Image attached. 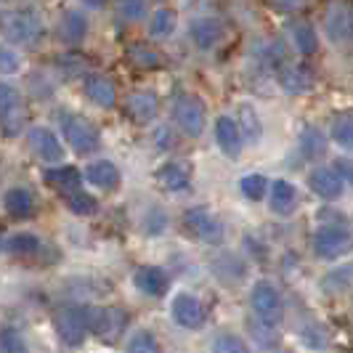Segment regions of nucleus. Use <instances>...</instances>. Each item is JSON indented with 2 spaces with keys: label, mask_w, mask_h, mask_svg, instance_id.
Instances as JSON below:
<instances>
[{
  "label": "nucleus",
  "mask_w": 353,
  "mask_h": 353,
  "mask_svg": "<svg viewBox=\"0 0 353 353\" xmlns=\"http://www.w3.org/2000/svg\"><path fill=\"white\" fill-rule=\"evenodd\" d=\"M59 128L64 141L70 143L77 154H93L101 146V133L93 123H88L83 114L74 112H59Z\"/></svg>",
  "instance_id": "1"
},
{
  "label": "nucleus",
  "mask_w": 353,
  "mask_h": 353,
  "mask_svg": "<svg viewBox=\"0 0 353 353\" xmlns=\"http://www.w3.org/2000/svg\"><path fill=\"white\" fill-rule=\"evenodd\" d=\"M3 32H6V40L14 46H35L46 35V24L35 8H19L6 17Z\"/></svg>",
  "instance_id": "2"
},
{
  "label": "nucleus",
  "mask_w": 353,
  "mask_h": 353,
  "mask_svg": "<svg viewBox=\"0 0 353 353\" xmlns=\"http://www.w3.org/2000/svg\"><path fill=\"white\" fill-rule=\"evenodd\" d=\"M83 314L88 321V330L104 343L120 340L128 327V316L123 308H99V305H83Z\"/></svg>",
  "instance_id": "3"
},
{
  "label": "nucleus",
  "mask_w": 353,
  "mask_h": 353,
  "mask_svg": "<svg viewBox=\"0 0 353 353\" xmlns=\"http://www.w3.org/2000/svg\"><path fill=\"white\" fill-rule=\"evenodd\" d=\"M353 250V236L348 229H340V226H321L314 234V252L324 261H337L343 255H348Z\"/></svg>",
  "instance_id": "4"
},
{
  "label": "nucleus",
  "mask_w": 353,
  "mask_h": 353,
  "mask_svg": "<svg viewBox=\"0 0 353 353\" xmlns=\"http://www.w3.org/2000/svg\"><path fill=\"white\" fill-rule=\"evenodd\" d=\"M183 226L186 231L196 236L199 242H205V245H221L223 242V223L218 221V215L208 208H194V210H189L183 215Z\"/></svg>",
  "instance_id": "5"
},
{
  "label": "nucleus",
  "mask_w": 353,
  "mask_h": 353,
  "mask_svg": "<svg viewBox=\"0 0 353 353\" xmlns=\"http://www.w3.org/2000/svg\"><path fill=\"white\" fill-rule=\"evenodd\" d=\"M250 305L255 311V319H261L265 324L276 327L282 321V298H279V290L271 282H258L250 292Z\"/></svg>",
  "instance_id": "6"
},
{
  "label": "nucleus",
  "mask_w": 353,
  "mask_h": 353,
  "mask_svg": "<svg viewBox=\"0 0 353 353\" xmlns=\"http://www.w3.org/2000/svg\"><path fill=\"white\" fill-rule=\"evenodd\" d=\"M0 123H3V136H8V139L19 136L27 123L24 101L17 93V88H11L8 83L0 85Z\"/></svg>",
  "instance_id": "7"
},
{
  "label": "nucleus",
  "mask_w": 353,
  "mask_h": 353,
  "mask_svg": "<svg viewBox=\"0 0 353 353\" xmlns=\"http://www.w3.org/2000/svg\"><path fill=\"white\" fill-rule=\"evenodd\" d=\"M173 117H176L178 128L189 136V139H199L205 133V123H208V112L205 104L196 99V96H181L173 109Z\"/></svg>",
  "instance_id": "8"
},
{
  "label": "nucleus",
  "mask_w": 353,
  "mask_h": 353,
  "mask_svg": "<svg viewBox=\"0 0 353 353\" xmlns=\"http://www.w3.org/2000/svg\"><path fill=\"white\" fill-rule=\"evenodd\" d=\"M53 324H56L59 340L64 345H72V348H77L90 332L83 308H59L56 316H53Z\"/></svg>",
  "instance_id": "9"
},
{
  "label": "nucleus",
  "mask_w": 353,
  "mask_h": 353,
  "mask_svg": "<svg viewBox=\"0 0 353 353\" xmlns=\"http://www.w3.org/2000/svg\"><path fill=\"white\" fill-rule=\"evenodd\" d=\"M324 30L332 43L353 40V8L348 0H332L324 14Z\"/></svg>",
  "instance_id": "10"
},
{
  "label": "nucleus",
  "mask_w": 353,
  "mask_h": 353,
  "mask_svg": "<svg viewBox=\"0 0 353 353\" xmlns=\"http://www.w3.org/2000/svg\"><path fill=\"white\" fill-rule=\"evenodd\" d=\"M170 311H173L176 324H181L183 330H196L205 321V305L196 301L192 292H178L176 298H173Z\"/></svg>",
  "instance_id": "11"
},
{
  "label": "nucleus",
  "mask_w": 353,
  "mask_h": 353,
  "mask_svg": "<svg viewBox=\"0 0 353 353\" xmlns=\"http://www.w3.org/2000/svg\"><path fill=\"white\" fill-rule=\"evenodd\" d=\"M30 146H32V152L40 162H64V146L56 139L51 128H43V125L32 128L30 130Z\"/></svg>",
  "instance_id": "12"
},
{
  "label": "nucleus",
  "mask_w": 353,
  "mask_h": 353,
  "mask_svg": "<svg viewBox=\"0 0 353 353\" xmlns=\"http://www.w3.org/2000/svg\"><path fill=\"white\" fill-rule=\"evenodd\" d=\"M48 250V245L40 242V236L30 234V231H19V234H11L6 236L3 242V252L11 255V258H37L43 261V252Z\"/></svg>",
  "instance_id": "13"
},
{
  "label": "nucleus",
  "mask_w": 353,
  "mask_h": 353,
  "mask_svg": "<svg viewBox=\"0 0 353 353\" xmlns=\"http://www.w3.org/2000/svg\"><path fill=\"white\" fill-rule=\"evenodd\" d=\"M125 114L139 125L152 123L154 117L159 114V99L157 93L152 90H139L133 96H128V104H125Z\"/></svg>",
  "instance_id": "14"
},
{
  "label": "nucleus",
  "mask_w": 353,
  "mask_h": 353,
  "mask_svg": "<svg viewBox=\"0 0 353 353\" xmlns=\"http://www.w3.org/2000/svg\"><path fill=\"white\" fill-rule=\"evenodd\" d=\"M308 183H311V192L319 194L321 199H337L345 189L343 176L332 168H314L311 176H308Z\"/></svg>",
  "instance_id": "15"
},
{
  "label": "nucleus",
  "mask_w": 353,
  "mask_h": 353,
  "mask_svg": "<svg viewBox=\"0 0 353 353\" xmlns=\"http://www.w3.org/2000/svg\"><path fill=\"white\" fill-rule=\"evenodd\" d=\"M276 80L287 93H305L316 83L311 67H305V64H284L282 70L276 72Z\"/></svg>",
  "instance_id": "16"
},
{
  "label": "nucleus",
  "mask_w": 353,
  "mask_h": 353,
  "mask_svg": "<svg viewBox=\"0 0 353 353\" xmlns=\"http://www.w3.org/2000/svg\"><path fill=\"white\" fill-rule=\"evenodd\" d=\"M189 35H192L196 48L210 51V48H215V46L223 40V24L212 17L194 19V21H192V27H189Z\"/></svg>",
  "instance_id": "17"
},
{
  "label": "nucleus",
  "mask_w": 353,
  "mask_h": 353,
  "mask_svg": "<svg viewBox=\"0 0 353 353\" xmlns=\"http://www.w3.org/2000/svg\"><path fill=\"white\" fill-rule=\"evenodd\" d=\"M215 141L221 146V152L226 154V157L236 159L239 157V152H242V130H239V125L236 120H231V117H218L215 120Z\"/></svg>",
  "instance_id": "18"
},
{
  "label": "nucleus",
  "mask_w": 353,
  "mask_h": 353,
  "mask_svg": "<svg viewBox=\"0 0 353 353\" xmlns=\"http://www.w3.org/2000/svg\"><path fill=\"white\" fill-rule=\"evenodd\" d=\"M85 181L90 186L101 189V192H114L120 186V170L114 162L109 159H99V162H90L85 168Z\"/></svg>",
  "instance_id": "19"
},
{
  "label": "nucleus",
  "mask_w": 353,
  "mask_h": 353,
  "mask_svg": "<svg viewBox=\"0 0 353 353\" xmlns=\"http://www.w3.org/2000/svg\"><path fill=\"white\" fill-rule=\"evenodd\" d=\"M83 88H85V96L90 101L96 106H101V109H112L117 104V88L106 74H88Z\"/></svg>",
  "instance_id": "20"
},
{
  "label": "nucleus",
  "mask_w": 353,
  "mask_h": 353,
  "mask_svg": "<svg viewBox=\"0 0 353 353\" xmlns=\"http://www.w3.org/2000/svg\"><path fill=\"white\" fill-rule=\"evenodd\" d=\"M43 181H46L48 186H53L56 192L70 194V192H77V189H80L83 173H80L77 168H72V165H56V168L43 170Z\"/></svg>",
  "instance_id": "21"
},
{
  "label": "nucleus",
  "mask_w": 353,
  "mask_h": 353,
  "mask_svg": "<svg viewBox=\"0 0 353 353\" xmlns=\"http://www.w3.org/2000/svg\"><path fill=\"white\" fill-rule=\"evenodd\" d=\"M88 35V17L80 11H64L59 21V37L67 46H80Z\"/></svg>",
  "instance_id": "22"
},
{
  "label": "nucleus",
  "mask_w": 353,
  "mask_h": 353,
  "mask_svg": "<svg viewBox=\"0 0 353 353\" xmlns=\"http://www.w3.org/2000/svg\"><path fill=\"white\" fill-rule=\"evenodd\" d=\"M133 284L141 290L143 295H152V298H162L168 292V274L157 268V265H141L133 276Z\"/></svg>",
  "instance_id": "23"
},
{
  "label": "nucleus",
  "mask_w": 353,
  "mask_h": 353,
  "mask_svg": "<svg viewBox=\"0 0 353 353\" xmlns=\"http://www.w3.org/2000/svg\"><path fill=\"white\" fill-rule=\"evenodd\" d=\"M298 208V189L284 181V178H276L271 183V212L276 215H292Z\"/></svg>",
  "instance_id": "24"
},
{
  "label": "nucleus",
  "mask_w": 353,
  "mask_h": 353,
  "mask_svg": "<svg viewBox=\"0 0 353 353\" xmlns=\"http://www.w3.org/2000/svg\"><path fill=\"white\" fill-rule=\"evenodd\" d=\"M3 208H6V212L11 218L24 221V218H30L32 210H35V196H32L30 189H24V186H14V189H8L6 196H3Z\"/></svg>",
  "instance_id": "25"
},
{
  "label": "nucleus",
  "mask_w": 353,
  "mask_h": 353,
  "mask_svg": "<svg viewBox=\"0 0 353 353\" xmlns=\"http://www.w3.org/2000/svg\"><path fill=\"white\" fill-rule=\"evenodd\" d=\"M290 37H292V46L298 48L301 56H314L319 51V35L316 30H314V24H308V21H290Z\"/></svg>",
  "instance_id": "26"
},
{
  "label": "nucleus",
  "mask_w": 353,
  "mask_h": 353,
  "mask_svg": "<svg viewBox=\"0 0 353 353\" xmlns=\"http://www.w3.org/2000/svg\"><path fill=\"white\" fill-rule=\"evenodd\" d=\"M157 183L165 189V192H186L192 178H189V170L178 162H168L157 170Z\"/></svg>",
  "instance_id": "27"
},
{
  "label": "nucleus",
  "mask_w": 353,
  "mask_h": 353,
  "mask_svg": "<svg viewBox=\"0 0 353 353\" xmlns=\"http://www.w3.org/2000/svg\"><path fill=\"white\" fill-rule=\"evenodd\" d=\"M236 125H239V130H242V136H245L248 143H258L263 139V128H261V117H258L255 106L250 104L236 106Z\"/></svg>",
  "instance_id": "28"
},
{
  "label": "nucleus",
  "mask_w": 353,
  "mask_h": 353,
  "mask_svg": "<svg viewBox=\"0 0 353 353\" xmlns=\"http://www.w3.org/2000/svg\"><path fill=\"white\" fill-rule=\"evenodd\" d=\"M298 146H301V154L311 162H316L327 154V139L319 128H303L301 139H298Z\"/></svg>",
  "instance_id": "29"
},
{
  "label": "nucleus",
  "mask_w": 353,
  "mask_h": 353,
  "mask_svg": "<svg viewBox=\"0 0 353 353\" xmlns=\"http://www.w3.org/2000/svg\"><path fill=\"white\" fill-rule=\"evenodd\" d=\"M128 61L133 64V67H139V70H157L159 64H162V56H159L154 48H149V46H143V43H133V46H128Z\"/></svg>",
  "instance_id": "30"
},
{
  "label": "nucleus",
  "mask_w": 353,
  "mask_h": 353,
  "mask_svg": "<svg viewBox=\"0 0 353 353\" xmlns=\"http://www.w3.org/2000/svg\"><path fill=\"white\" fill-rule=\"evenodd\" d=\"M178 27V14L173 8H159L152 17V24H149V32L152 37H170Z\"/></svg>",
  "instance_id": "31"
},
{
  "label": "nucleus",
  "mask_w": 353,
  "mask_h": 353,
  "mask_svg": "<svg viewBox=\"0 0 353 353\" xmlns=\"http://www.w3.org/2000/svg\"><path fill=\"white\" fill-rule=\"evenodd\" d=\"M64 202H67L70 212H74V215H93V212L99 210V202H96V196L88 194V192H83V189H77V192H70V194H64Z\"/></svg>",
  "instance_id": "32"
},
{
  "label": "nucleus",
  "mask_w": 353,
  "mask_h": 353,
  "mask_svg": "<svg viewBox=\"0 0 353 353\" xmlns=\"http://www.w3.org/2000/svg\"><path fill=\"white\" fill-rule=\"evenodd\" d=\"M128 353H162V348H159L157 337L149 330H139L128 340Z\"/></svg>",
  "instance_id": "33"
},
{
  "label": "nucleus",
  "mask_w": 353,
  "mask_h": 353,
  "mask_svg": "<svg viewBox=\"0 0 353 353\" xmlns=\"http://www.w3.org/2000/svg\"><path fill=\"white\" fill-rule=\"evenodd\" d=\"M210 353H250L248 343L239 335H231V332H221V335L212 340Z\"/></svg>",
  "instance_id": "34"
},
{
  "label": "nucleus",
  "mask_w": 353,
  "mask_h": 353,
  "mask_svg": "<svg viewBox=\"0 0 353 353\" xmlns=\"http://www.w3.org/2000/svg\"><path fill=\"white\" fill-rule=\"evenodd\" d=\"M239 189H242V194L248 196L250 202H261L265 189H268V181L261 173H250V176H245L239 181Z\"/></svg>",
  "instance_id": "35"
},
{
  "label": "nucleus",
  "mask_w": 353,
  "mask_h": 353,
  "mask_svg": "<svg viewBox=\"0 0 353 353\" xmlns=\"http://www.w3.org/2000/svg\"><path fill=\"white\" fill-rule=\"evenodd\" d=\"M332 141L340 143L343 149H351L353 152V117L351 114H343L332 123Z\"/></svg>",
  "instance_id": "36"
},
{
  "label": "nucleus",
  "mask_w": 353,
  "mask_h": 353,
  "mask_svg": "<svg viewBox=\"0 0 353 353\" xmlns=\"http://www.w3.org/2000/svg\"><path fill=\"white\" fill-rule=\"evenodd\" d=\"M0 348H3V353L30 351V348H27V340H24V335L19 332L17 327H6V330H3V335H0Z\"/></svg>",
  "instance_id": "37"
},
{
  "label": "nucleus",
  "mask_w": 353,
  "mask_h": 353,
  "mask_svg": "<svg viewBox=\"0 0 353 353\" xmlns=\"http://www.w3.org/2000/svg\"><path fill=\"white\" fill-rule=\"evenodd\" d=\"M117 14L123 21H139L146 14V0H117Z\"/></svg>",
  "instance_id": "38"
},
{
  "label": "nucleus",
  "mask_w": 353,
  "mask_h": 353,
  "mask_svg": "<svg viewBox=\"0 0 353 353\" xmlns=\"http://www.w3.org/2000/svg\"><path fill=\"white\" fill-rule=\"evenodd\" d=\"M168 226V218H165V212L159 210V208H152V210L143 215V234H149V236H157L162 234Z\"/></svg>",
  "instance_id": "39"
},
{
  "label": "nucleus",
  "mask_w": 353,
  "mask_h": 353,
  "mask_svg": "<svg viewBox=\"0 0 353 353\" xmlns=\"http://www.w3.org/2000/svg\"><path fill=\"white\" fill-rule=\"evenodd\" d=\"M56 67L64 72V77H74V74H80L85 70V61L77 53H64V56L56 59Z\"/></svg>",
  "instance_id": "40"
},
{
  "label": "nucleus",
  "mask_w": 353,
  "mask_h": 353,
  "mask_svg": "<svg viewBox=\"0 0 353 353\" xmlns=\"http://www.w3.org/2000/svg\"><path fill=\"white\" fill-rule=\"evenodd\" d=\"M351 268H343V271H332L327 279H324V287H327V292H343V290H348V284H351Z\"/></svg>",
  "instance_id": "41"
},
{
  "label": "nucleus",
  "mask_w": 353,
  "mask_h": 353,
  "mask_svg": "<svg viewBox=\"0 0 353 353\" xmlns=\"http://www.w3.org/2000/svg\"><path fill=\"white\" fill-rule=\"evenodd\" d=\"M19 70V56L11 48H3L0 51V72L3 74H14Z\"/></svg>",
  "instance_id": "42"
},
{
  "label": "nucleus",
  "mask_w": 353,
  "mask_h": 353,
  "mask_svg": "<svg viewBox=\"0 0 353 353\" xmlns=\"http://www.w3.org/2000/svg\"><path fill=\"white\" fill-rule=\"evenodd\" d=\"M271 3V8H276V11H284V14H290V11H301L303 6L308 3V0H268Z\"/></svg>",
  "instance_id": "43"
},
{
  "label": "nucleus",
  "mask_w": 353,
  "mask_h": 353,
  "mask_svg": "<svg viewBox=\"0 0 353 353\" xmlns=\"http://www.w3.org/2000/svg\"><path fill=\"white\" fill-rule=\"evenodd\" d=\"M337 173L343 176L345 183H353V162L351 159H337Z\"/></svg>",
  "instance_id": "44"
},
{
  "label": "nucleus",
  "mask_w": 353,
  "mask_h": 353,
  "mask_svg": "<svg viewBox=\"0 0 353 353\" xmlns=\"http://www.w3.org/2000/svg\"><path fill=\"white\" fill-rule=\"evenodd\" d=\"M88 8H104L106 6V0H83Z\"/></svg>",
  "instance_id": "45"
}]
</instances>
